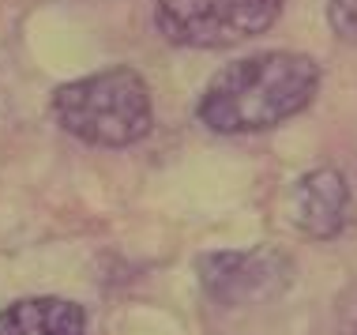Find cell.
Segmentation results:
<instances>
[{
	"mask_svg": "<svg viewBox=\"0 0 357 335\" xmlns=\"http://www.w3.org/2000/svg\"><path fill=\"white\" fill-rule=\"evenodd\" d=\"M50 106L56 124L91 147H132L154 124L151 91L136 68H102L61 83Z\"/></svg>",
	"mask_w": 357,
	"mask_h": 335,
	"instance_id": "obj_2",
	"label": "cell"
},
{
	"mask_svg": "<svg viewBox=\"0 0 357 335\" xmlns=\"http://www.w3.org/2000/svg\"><path fill=\"white\" fill-rule=\"evenodd\" d=\"M0 335H86V309L64 298H26L0 313Z\"/></svg>",
	"mask_w": 357,
	"mask_h": 335,
	"instance_id": "obj_6",
	"label": "cell"
},
{
	"mask_svg": "<svg viewBox=\"0 0 357 335\" xmlns=\"http://www.w3.org/2000/svg\"><path fill=\"white\" fill-rule=\"evenodd\" d=\"M282 0H158L154 23L185 50H229L271 31Z\"/></svg>",
	"mask_w": 357,
	"mask_h": 335,
	"instance_id": "obj_3",
	"label": "cell"
},
{
	"mask_svg": "<svg viewBox=\"0 0 357 335\" xmlns=\"http://www.w3.org/2000/svg\"><path fill=\"white\" fill-rule=\"evenodd\" d=\"M327 23L342 42L357 45V0H327Z\"/></svg>",
	"mask_w": 357,
	"mask_h": 335,
	"instance_id": "obj_7",
	"label": "cell"
},
{
	"mask_svg": "<svg viewBox=\"0 0 357 335\" xmlns=\"http://www.w3.org/2000/svg\"><path fill=\"white\" fill-rule=\"evenodd\" d=\"M320 91V64L294 50L252 53L226 64L199 94V121L218 136L264 132L297 117Z\"/></svg>",
	"mask_w": 357,
	"mask_h": 335,
	"instance_id": "obj_1",
	"label": "cell"
},
{
	"mask_svg": "<svg viewBox=\"0 0 357 335\" xmlns=\"http://www.w3.org/2000/svg\"><path fill=\"white\" fill-rule=\"evenodd\" d=\"M350 207L354 200L346 177L331 166H320L308 170L289 193V223L312 241H331L350 223Z\"/></svg>",
	"mask_w": 357,
	"mask_h": 335,
	"instance_id": "obj_5",
	"label": "cell"
},
{
	"mask_svg": "<svg viewBox=\"0 0 357 335\" xmlns=\"http://www.w3.org/2000/svg\"><path fill=\"white\" fill-rule=\"evenodd\" d=\"M199 286L218 305H264L282 298L294 283V260L282 248H226L196 264Z\"/></svg>",
	"mask_w": 357,
	"mask_h": 335,
	"instance_id": "obj_4",
	"label": "cell"
},
{
	"mask_svg": "<svg viewBox=\"0 0 357 335\" xmlns=\"http://www.w3.org/2000/svg\"><path fill=\"white\" fill-rule=\"evenodd\" d=\"M342 335H357V302H350L342 313Z\"/></svg>",
	"mask_w": 357,
	"mask_h": 335,
	"instance_id": "obj_8",
	"label": "cell"
}]
</instances>
